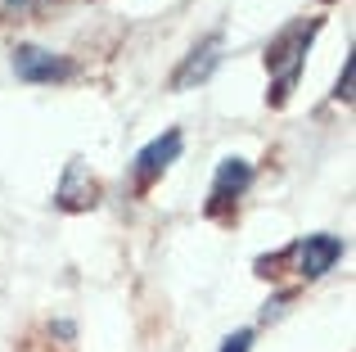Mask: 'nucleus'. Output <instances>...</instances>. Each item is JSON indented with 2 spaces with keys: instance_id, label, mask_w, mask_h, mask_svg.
Here are the masks:
<instances>
[{
  "instance_id": "1",
  "label": "nucleus",
  "mask_w": 356,
  "mask_h": 352,
  "mask_svg": "<svg viewBox=\"0 0 356 352\" xmlns=\"http://www.w3.org/2000/svg\"><path fill=\"white\" fill-rule=\"evenodd\" d=\"M14 72L23 81H63V77H72V63L50 54V50H41V45H23L14 54Z\"/></svg>"
},
{
  "instance_id": "2",
  "label": "nucleus",
  "mask_w": 356,
  "mask_h": 352,
  "mask_svg": "<svg viewBox=\"0 0 356 352\" xmlns=\"http://www.w3.org/2000/svg\"><path fill=\"white\" fill-rule=\"evenodd\" d=\"M339 257H343V239L339 235H307L302 244H298V271H302L307 280H316V275L334 271Z\"/></svg>"
},
{
  "instance_id": "3",
  "label": "nucleus",
  "mask_w": 356,
  "mask_h": 352,
  "mask_svg": "<svg viewBox=\"0 0 356 352\" xmlns=\"http://www.w3.org/2000/svg\"><path fill=\"white\" fill-rule=\"evenodd\" d=\"M181 154V131H167V136H158V141H149L145 150L136 154V176L140 181H149V176H158L167 168V163Z\"/></svg>"
},
{
  "instance_id": "4",
  "label": "nucleus",
  "mask_w": 356,
  "mask_h": 352,
  "mask_svg": "<svg viewBox=\"0 0 356 352\" xmlns=\"http://www.w3.org/2000/svg\"><path fill=\"white\" fill-rule=\"evenodd\" d=\"M248 181H252V168L243 159H226L217 168V185H212V212L221 208V203H230L235 194L248 190Z\"/></svg>"
},
{
  "instance_id": "5",
  "label": "nucleus",
  "mask_w": 356,
  "mask_h": 352,
  "mask_svg": "<svg viewBox=\"0 0 356 352\" xmlns=\"http://www.w3.org/2000/svg\"><path fill=\"white\" fill-rule=\"evenodd\" d=\"M217 50H221V41H203L199 50H194L190 59L181 63V72L172 77V86H176V90H185V86H194V81H203V77H208L212 68H217V59H221Z\"/></svg>"
},
{
  "instance_id": "6",
  "label": "nucleus",
  "mask_w": 356,
  "mask_h": 352,
  "mask_svg": "<svg viewBox=\"0 0 356 352\" xmlns=\"http://www.w3.org/2000/svg\"><path fill=\"white\" fill-rule=\"evenodd\" d=\"M59 203H63V208H86V203H95V181L86 176L81 163H68L63 185H59Z\"/></svg>"
},
{
  "instance_id": "7",
  "label": "nucleus",
  "mask_w": 356,
  "mask_h": 352,
  "mask_svg": "<svg viewBox=\"0 0 356 352\" xmlns=\"http://www.w3.org/2000/svg\"><path fill=\"white\" fill-rule=\"evenodd\" d=\"M248 344H252V335H248V330H239V335H230L226 344H221V352H248Z\"/></svg>"
},
{
  "instance_id": "8",
  "label": "nucleus",
  "mask_w": 356,
  "mask_h": 352,
  "mask_svg": "<svg viewBox=\"0 0 356 352\" xmlns=\"http://www.w3.org/2000/svg\"><path fill=\"white\" fill-rule=\"evenodd\" d=\"M339 99H352V59L343 63V77H339V90H334Z\"/></svg>"
}]
</instances>
